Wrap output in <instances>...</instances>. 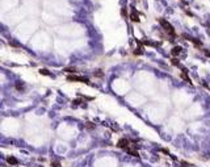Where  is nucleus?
I'll use <instances>...</instances> for the list:
<instances>
[{
	"label": "nucleus",
	"instance_id": "obj_1",
	"mask_svg": "<svg viewBox=\"0 0 210 167\" xmlns=\"http://www.w3.org/2000/svg\"><path fill=\"white\" fill-rule=\"evenodd\" d=\"M158 21H159V24L163 26V29H164L166 30V33L167 34H170V36L171 37H176V32H175V28L170 24V22H168L167 20H164V19H159V20H158Z\"/></svg>",
	"mask_w": 210,
	"mask_h": 167
},
{
	"label": "nucleus",
	"instance_id": "obj_2",
	"mask_svg": "<svg viewBox=\"0 0 210 167\" xmlns=\"http://www.w3.org/2000/svg\"><path fill=\"white\" fill-rule=\"evenodd\" d=\"M67 80H70V82H81V83H85V84H89V80L84 78V76H78V75H72V74H70V75H67Z\"/></svg>",
	"mask_w": 210,
	"mask_h": 167
},
{
	"label": "nucleus",
	"instance_id": "obj_3",
	"mask_svg": "<svg viewBox=\"0 0 210 167\" xmlns=\"http://www.w3.org/2000/svg\"><path fill=\"white\" fill-rule=\"evenodd\" d=\"M117 147L122 149V150H127L130 147V141L127 138H121V140L117 142Z\"/></svg>",
	"mask_w": 210,
	"mask_h": 167
},
{
	"label": "nucleus",
	"instance_id": "obj_4",
	"mask_svg": "<svg viewBox=\"0 0 210 167\" xmlns=\"http://www.w3.org/2000/svg\"><path fill=\"white\" fill-rule=\"evenodd\" d=\"M180 78H181V79H184L186 83H189V84L192 86V80H190V78H189V75H188V71H186L185 68H183L181 74H180Z\"/></svg>",
	"mask_w": 210,
	"mask_h": 167
},
{
	"label": "nucleus",
	"instance_id": "obj_5",
	"mask_svg": "<svg viewBox=\"0 0 210 167\" xmlns=\"http://www.w3.org/2000/svg\"><path fill=\"white\" fill-rule=\"evenodd\" d=\"M130 20L133 21V22H139L141 20H139V15L137 13V11L135 9H131V13H130Z\"/></svg>",
	"mask_w": 210,
	"mask_h": 167
},
{
	"label": "nucleus",
	"instance_id": "obj_6",
	"mask_svg": "<svg viewBox=\"0 0 210 167\" xmlns=\"http://www.w3.org/2000/svg\"><path fill=\"white\" fill-rule=\"evenodd\" d=\"M181 51H183V48H181V46H175V48H172V50H171V54H172L173 57H179Z\"/></svg>",
	"mask_w": 210,
	"mask_h": 167
},
{
	"label": "nucleus",
	"instance_id": "obj_7",
	"mask_svg": "<svg viewBox=\"0 0 210 167\" xmlns=\"http://www.w3.org/2000/svg\"><path fill=\"white\" fill-rule=\"evenodd\" d=\"M126 153L130 154V155H133V157H135V158H139V153L137 151V147H131V146H130V147L126 150Z\"/></svg>",
	"mask_w": 210,
	"mask_h": 167
},
{
	"label": "nucleus",
	"instance_id": "obj_8",
	"mask_svg": "<svg viewBox=\"0 0 210 167\" xmlns=\"http://www.w3.org/2000/svg\"><path fill=\"white\" fill-rule=\"evenodd\" d=\"M7 162H8L9 164H12V166H16L17 163H19V160H17L15 157H8V158H7Z\"/></svg>",
	"mask_w": 210,
	"mask_h": 167
},
{
	"label": "nucleus",
	"instance_id": "obj_9",
	"mask_svg": "<svg viewBox=\"0 0 210 167\" xmlns=\"http://www.w3.org/2000/svg\"><path fill=\"white\" fill-rule=\"evenodd\" d=\"M93 75L97 76V78H102V71L101 70H96L95 72H93Z\"/></svg>",
	"mask_w": 210,
	"mask_h": 167
},
{
	"label": "nucleus",
	"instance_id": "obj_10",
	"mask_svg": "<svg viewBox=\"0 0 210 167\" xmlns=\"http://www.w3.org/2000/svg\"><path fill=\"white\" fill-rule=\"evenodd\" d=\"M95 126H96V125L93 124V122H85V128H87V129H89V130H91V129H93Z\"/></svg>",
	"mask_w": 210,
	"mask_h": 167
},
{
	"label": "nucleus",
	"instance_id": "obj_11",
	"mask_svg": "<svg viewBox=\"0 0 210 167\" xmlns=\"http://www.w3.org/2000/svg\"><path fill=\"white\" fill-rule=\"evenodd\" d=\"M65 71H68V72H78V70L75 67H67V68H65Z\"/></svg>",
	"mask_w": 210,
	"mask_h": 167
},
{
	"label": "nucleus",
	"instance_id": "obj_12",
	"mask_svg": "<svg viewBox=\"0 0 210 167\" xmlns=\"http://www.w3.org/2000/svg\"><path fill=\"white\" fill-rule=\"evenodd\" d=\"M15 87H16L17 91H22V90H24V86H22V83H16Z\"/></svg>",
	"mask_w": 210,
	"mask_h": 167
},
{
	"label": "nucleus",
	"instance_id": "obj_13",
	"mask_svg": "<svg viewBox=\"0 0 210 167\" xmlns=\"http://www.w3.org/2000/svg\"><path fill=\"white\" fill-rule=\"evenodd\" d=\"M39 74H42V75H46V76H49L50 75V72L47 70H45V68H41L39 70Z\"/></svg>",
	"mask_w": 210,
	"mask_h": 167
},
{
	"label": "nucleus",
	"instance_id": "obj_14",
	"mask_svg": "<svg viewBox=\"0 0 210 167\" xmlns=\"http://www.w3.org/2000/svg\"><path fill=\"white\" fill-rule=\"evenodd\" d=\"M134 54H135V55H142L143 54V50L142 49H135V50H134Z\"/></svg>",
	"mask_w": 210,
	"mask_h": 167
},
{
	"label": "nucleus",
	"instance_id": "obj_15",
	"mask_svg": "<svg viewBox=\"0 0 210 167\" xmlns=\"http://www.w3.org/2000/svg\"><path fill=\"white\" fill-rule=\"evenodd\" d=\"M171 62H172V65H173V66H176V67H180V62H179L177 59H175V58H173V59H172Z\"/></svg>",
	"mask_w": 210,
	"mask_h": 167
},
{
	"label": "nucleus",
	"instance_id": "obj_16",
	"mask_svg": "<svg viewBox=\"0 0 210 167\" xmlns=\"http://www.w3.org/2000/svg\"><path fill=\"white\" fill-rule=\"evenodd\" d=\"M80 103H81V100H75V101H72V108H75V107H78V104H80Z\"/></svg>",
	"mask_w": 210,
	"mask_h": 167
},
{
	"label": "nucleus",
	"instance_id": "obj_17",
	"mask_svg": "<svg viewBox=\"0 0 210 167\" xmlns=\"http://www.w3.org/2000/svg\"><path fill=\"white\" fill-rule=\"evenodd\" d=\"M9 45H11V46H15V48H20V45H19V44H16L15 41H11Z\"/></svg>",
	"mask_w": 210,
	"mask_h": 167
},
{
	"label": "nucleus",
	"instance_id": "obj_18",
	"mask_svg": "<svg viewBox=\"0 0 210 167\" xmlns=\"http://www.w3.org/2000/svg\"><path fill=\"white\" fill-rule=\"evenodd\" d=\"M51 166L52 167H61V164L58 163V162H51Z\"/></svg>",
	"mask_w": 210,
	"mask_h": 167
}]
</instances>
